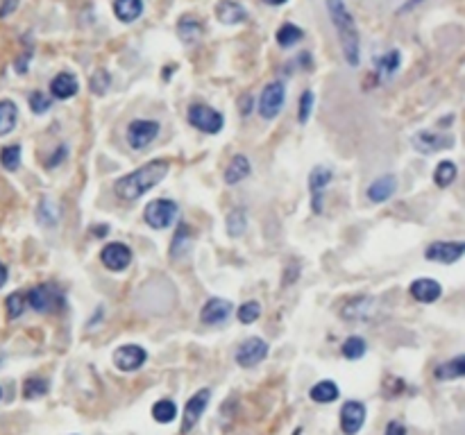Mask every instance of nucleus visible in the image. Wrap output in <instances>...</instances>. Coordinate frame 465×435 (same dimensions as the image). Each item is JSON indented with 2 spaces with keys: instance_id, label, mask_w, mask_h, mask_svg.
<instances>
[{
  "instance_id": "nucleus-1",
  "label": "nucleus",
  "mask_w": 465,
  "mask_h": 435,
  "mask_svg": "<svg viewBox=\"0 0 465 435\" xmlns=\"http://www.w3.org/2000/svg\"><path fill=\"white\" fill-rule=\"evenodd\" d=\"M168 164L166 161H148L145 166L132 170L130 175L120 177L114 184V193L125 202H134L143 197L148 191H152L155 186L168 175Z\"/></svg>"
},
{
  "instance_id": "nucleus-2",
  "label": "nucleus",
  "mask_w": 465,
  "mask_h": 435,
  "mask_svg": "<svg viewBox=\"0 0 465 435\" xmlns=\"http://www.w3.org/2000/svg\"><path fill=\"white\" fill-rule=\"evenodd\" d=\"M327 11L336 28L340 51L345 55V61L350 66H357L361 59L359 57V34H357V26H354L350 9L345 7L343 0H327Z\"/></svg>"
},
{
  "instance_id": "nucleus-3",
  "label": "nucleus",
  "mask_w": 465,
  "mask_h": 435,
  "mask_svg": "<svg viewBox=\"0 0 465 435\" xmlns=\"http://www.w3.org/2000/svg\"><path fill=\"white\" fill-rule=\"evenodd\" d=\"M177 214H179L177 202L162 197V200H152L143 209V220H145V225L152 229H168L175 222Z\"/></svg>"
},
{
  "instance_id": "nucleus-4",
  "label": "nucleus",
  "mask_w": 465,
  "mask_h": 435,
  "mask_svg": "<svg viewBox=\"0 0 465 435\" xmlns=\"http://www.w3.org/2000/svg\"><path fill=\"white\" fill-rule=\"evenodd\" d=\"M26 302L30 304V308L36 310V313H51V310L62 306V290L53 283L34 285V288L28 293Z\"/></svg>"
},
{
  "instance_id": "nucleus-5",
  "label": "nucleus",
  "mask_w": 465,
  "mask_h": 435,
  "mask_svg": "<svg viewBox=\"0 0 465 435\" xmlns=\"http://www.w3.org/2000/svg\"><path fill=\"white\" fill-rule=\"evenodd\" d=\"M284 100H286V86L284 82H271L263 86L261 91V98H259V114L261 118L266 120H275L279 116L281 107H284Z\"/></svg>"
},
{
  "instance_id": "nucleus-6",
  "label": "nucleus",
  "mask_w": 465,
  "mask_h": 435,
  "mask_svg": "<svg viewBox=\"0 0 465 435\" xmlns=\"http://www.w3.org/2000/svg\"><path fill=\"white\" fill-rule=\"evenodd\" d=\"M189 122L193 127H198L204 134H218L225 127V118L220 111L207 107V105H191L189 114H187Z\"/></svg>"
},
{
  "instance_id": "nucleus-7",
  "label": "nucleus",
  "mask_w": 465,
  "mask_h": 435,
  "mask_svg": "<svg viewBox=\"0 0 465 435\" xmlns=\"http://www.w3.org/2000/svg\"><path fill=\"white\" fill-rule=\"evenodd\" d=\"M209 399H211V390H198L195 392L191 399L187 402L184 406V417H182V426H179V433L182 435H189L195 426H198V421L202 417V413L207 410V406H209Z\"/></svg>"
},
{
  "instance_id": "nucleus-8",
  "label": "nucleus",
  "mask_w": 465,
  "mask_h": 435,
  "mask_svg": "<svg viewBox=\"0 0 465 435\" xmlns=\"http://www.w3.org/2000/svg\"><path fill=\"white\" fill-rule=\"evenodd\" d=\"M268 356V342L259 335H252L246 342L239 345L236 350V363L241 367H256L261 363V360Z\"/></svg>"
},
{
  "instance_id": "nucleus-9",
  "label": "nucleus",
  "mask_w": 465,
  "mask_h": 435,
  "mask_svg": "<svg viewBox=\"0 0 465 435\" xmlns=\"http://www.w3.org/2000/svg\"><path fill=\"white\" fill-rule=\"evenodd\" d=\"M159 134V122L155 120H132L130 127H127V143L134 147V150H143L148 147Z\"/></svg>"
},
{
  "instance_id": "nucleus-10",
  "label": "nucleus",
  "mask_w": 465,
  "mask_h": 435,
  "mask_svg": "<svg viewBox=\"0 0 465 435\" xmlns=\"http://www.w3.org/2000/svg\"><path fill=\"white\" fill-rule=\"evenodd\" d=\"M463 254H465V243H461V241H449V243L438 241V243H432L429 247H427L424 258L449 266V263H456Z\"/></svg>"
},
{
  "instance_id": "nucleus-11",
  "label": "nucleus",
  "mask_w": 465,
  "mask_h": 435,
  "mask_svg": "<svg viewBox=\"0 0 465 435\" xmlns=\"http://www.w3.org/2000/svg\"><path fill=\"white\" fill-rule=\"evenodd\" d=\"M100 261L107 270L112 272H123L130 268L132 263V250L125 245V243H109L103 247L100 252Z\"/></svg>"
},
{
  "instance_id": "nucleus-12",
  "label": "nucleus",
  "mask_w": 465,
  "mask_h": 435,
  "mask_svg": "<svg viewBox=\"0 0 465 435\" xmlns=\"http://www.w3.org/2000/svg\"><path fill=\"white\" fill-rule=\"evenodd\" d=\"M148 360V352L139 345H123L114 352V365L120 372H137Z\"/></svg>"
},
{
  "instance_id": "nucleus-13",
  "label": "nucleus",
  "mask_w": 465,
  "mask_h": 435,
  "mask_svg": "<svg viewBox=\"0 0 465 435\" xmlns=\"http://www.w3.org/2000/svg\"><path fill=\"white\" fill-rule=\"evenodd\" d=\"M334 172L332 168L327 166H315L309 175V191H311V206H313V214H323V191L332 182Z\"/></svg>"
},
{
  "instance_id": "nucleus-14",
  "label": "nucleus",
  "mask_w": 465,
  "mask_h": 435,
  "mask_svg": "<svg viewBox=\"0 0 465 435\" xmlns=\"http://www.w3.org/2000/svg\"><path fill=\"white\" fill-rule=\"evenodd\" d=\"M365 424V406L361 402H345L340 408V429L345 435H357Z\"/></svg>"
},
{
  "instance_id": "nucleus-15",
  "label": "nucleus",
  "mask_w": 465,
  "mask_h": 435,
  "mask_svg": "<svg viewBox=\"0 0 465 435\" xmlns=\"http://www.w3.org/2000/svg\"><path fill=\"white\" fill-rule=\"evenodd\" d=\"M413 147L418 152L422 154H434L438 150H445V147H451V143H454V139L447 134H436V132H418V134H413V139H411Z\"/></svg>"
},
{
  "instance_id": "nucleus-16",
  "label": "nucleus",
  "mask_w": 465,
  "mask_h": 435,
  "mask_svg": "<svg viewBox=\"0 0 465 435\" xmlns=\"http://www.w3.org/2000/svg\"><path fill=\"white\" fill-rule=\"evenodd\" d=\"M231 302L229 300H223V297H211L209 302H207L200 310V322L202 325H223V322L229 318L231 313Z\"/></svg>"
},
{
  "instance_id": "nucleus-17",
  "label": "nucleus",
  "mask_w": 465,
  "mask_h": 435,
  "mask_svg": "<svg viewBox=\"0 0 465 435\" xmlns=\"http://www.w3.org/2000/svg\"><path fill=\"white\" fill-rule=\"evenodd\" d=\"M372 313H375V297H368V295L354 297V300H350L345 306L340 308V318L350 320V322L368 320Z\"/></svg>"
},
{
  "instance_id": "nucleus-18",
  "label": "nucleus",
  "mask_w": 465,
  "mask_h": 435,
  "mask_svg": "<svg viewBox=\"0 0 465 435\" xmlns=\"http://www.w3.org/2000/svg\"><path fill=\"white\" fill-rule=\"evenodd\" d=\"M411 297L415 302L420 304H432L436 302L440 295H443V288H440V283L436 279H415L409 288Z\"/></svg>"
},
{
  "instance_id": "nucleus-19",
  "label": "nucleus",
  "mask_w": 465,
  "mask_h": 435,
  "mask_svg": "<svg viewBox=\"0 0 465 435\" xmlns=\"http://www.w3.org/2000/svg\"><path fill=\"white\" fill-rule=\"evenodd\" d=\"M216 19L225 23V26H239V23L248 19V11L236 0H220L216 5Z\"/></svg>"
},
{
  "instance_id": "nucleus-20",
  "label": "nucleus",
  "mask_w": 465,
  "mask_h": 435,
  "mask_svg": "<svg viewBox=\"0 0 465 435\" xmlns=\"http://www.w3.org/2000/svg\"><path fill=\"white\" fill-rule=\"evenodd\" d=\"M78 91H80V82L73 73H59V75L51 82V93L57 100H70Z\"/></svg>"
},
{
  "instance_id": "nucleus-21",
  "label": "nucleus",
  "mask_w": 465,
  "mask_h": 435,
  "mask_svg": "<svg viewBox=\"0 0 465 435\" xmlns=\"http://www.w3.org/2000/svg\"><path fill=\"white\" fill-rule=\"evenodd\" d=\"M395 189H397L395 177L393 175H382L368 186V200L375 202V204H382V202L390 200V195L395 193Z\"/></svg>"
},
{
  "instance_id": "nucleus-22",
  "label": "nucleus",
  "mask_w": 465,
  "mask_h": 435,
  "mask_svg": "<svg viewBox=\"0 0 465 435\" xmlns=\"http://www.w3.org/2000/svg\"><path fill=\"white\" fill-rule=\"evenodd\" d=\"M250 172H252L250 159L246 154H234V157H231V161H229L227 170H225V184L227 186H234V184L246 179Z\"/></svg>"
},
{
  "instance_id": "nucleus-23",
  "label": "nucleus",
  "mask_w": 465,
  "mask_h": 435,
  "mask_svg": "<svg viewBox=\"0 0 465 435\" xmlns=\"http://www.w3.org/2000/svg\"><path fill=\"white\" fill-rule=\"evenodd\" d=\"M114 14L123 23H134L143 14V0H114Z\"/></svg>"
},
{
  "instance_id": "nucleus-24",
  "label": "nucleus",
  "mask_w": 465,
  "mask_h": 435,
  "mask_svg": "<svg viewBox=\"0 0 465 435\" xmlns=\"http://www.w3.org/2000/svg\"><path fill=\"white\" fill-rule=\"evenodd\" d=\"M177 34L187 46L198 43L200 36H202V23L198 19H193V16H182L179 23H177Z\"/></svg>"
},
{
  "instance_id": "nucleus-25",
  "label": "nucleus",
  "mask_w": 465,
  "mask_h": 435,
  "mask_svg": "<svg viewBox=\"0 0 465 435\" xmlns=\"http://www.w3.org/2000/svg\"><path fill=\"white\" fill-rule=\"evenodd\" d=\"M436 379L438 381H454L465 377V356H456L454 360H447V363L436 367Z\"/></svg>"
},
{
  "instance_id": "nucleus-26",
  "label": "nucleus",
  "mask_w": 465,
  "mask_h": 435,
  "mask_svg": "<svg viewBox=\"0 0 465 435\" xmlns=\"http://www.w3.org/2000/svg\"><path fill=\"white\" fill-rule=\"evenodd\" d=\"M309 394H311V399H313L315 404H332V402L338 399L340 390H338V385H336L334 381L325 379V381H320V383H315Z\"/></svg>"
},
{
  "instance_id": "nucleus-27",
  "label": "nucleus",
  "mask_w": 465,
  "mask_h": 435,
  "mask_svg": "<svg viewBox=\"0 0 465 435\" xmlns=\"http://www.w3.org/2000/svg\"><path fill=\"white\" fill-rule=\"evenodd\" d=\"M19 122V109L11 100H0V136H7Z\"/></svg>"
},
{
  "instance_id": "nucleus-28",
  "label": "nucleus",
  "mask_w": 465,
  "mask_h": 435,
  "mask_svg": "<svg viewBox=\"0 0 465 435\" xmlns=\"http://www.w3.org/2000/svg\"><path fill=\"white\" fill-rule=\"evenodd\" d=\"M459 170H456V164L454 161H440L436 166V172H434V182L438 189H447V186L456 179Z\"/></svg>"
},
{
  "instance_id": "nucleus-29",
  "label": "nucleus",
  "mask_w": 465,
  "mask_h": 435,
  "mask_svg": "<svg viewBox=\"0 0 465 435\" xmlns=\"http://www.w3.org/2000/svg\"><path fill=\"white\" fill-rule=\"evenodd\" d=\"M375 66H377V75L382 78V80L390 78L399 68V53L397 51H390V53H386L382 57H377Z\"/></svg>"
},
{
  "instance_id": "nucleus-30",
  "label": "nucleus",
  "mask_w": 465,
  "mask_h": 435,
  "mask_svg": "<svg viewBox=\"0 0 465 435\" xmlns=\"http://www.w3.org/2000/svg\"><path fill=\"white\" fill-rule=\"evenodd\" d=\"M302 36H304V32L298 26H293V23H284V26L277 30V43L281 48H293L296 43L302 41Z\"/></svg>"
},
{
  "instance_id": "nucleus-31",
  "label": "nucleus",
  "mask_w": 465,
  "mask_h": 435,
  "mask_svg": "<svg viewBox=\"0 0 465 435\" xmlns=\"http://www.w3.org/2000/svg\"><path fill=\"white\" fill-rule=\"evenodd\" d=\"M365 350H368V345H365V340L361 338V335H350V338L343 342L340 347V352L343 356H345L348 360H359L365 356Z\"/></svg>"
},
{
  "instance_id": "nucleus-32",
  "label": "nucleus",
  "mask_w": 465,
  "mask_h": 435,
  "mask_svg": "<svg viewBox=\"0 0 465 435\" xmlns=\"http://www.w3.org/2000/svg\"><path fill=\"white\" fill-rule=\"evenodd\" d=\"M152 417L159 421V424H170V421L177 417V406H175V402L159 399V402L152 406Z\"/></svg>"
},
{
  "instance_id": "nucleus-33",
  "label": "nucleus",
  "mask_w": 465,
  "mask_h": 435,
  "mask_svg": "<svg viewBox=\"0 0 465 435\" xmlns=\"http://www.w3.org/2000/svg\"><path fill=\"white\" fill-rule=\"evenodd\" d=\"M246 227H248V214H246V209L229 211V216H227V231H229V236L239 239V236H243V231H246Z\"/></svg>"
},
{
  "instance_id": "nucleus-34",
  "label": "nucleus",
  "mask_w": 465,
  "mask_h": 435,
  "mask_svg": "<svg viewBox=\"0 0 465 435\" xmlns=\"http://www.w3.org/2000/svg\"><path fill=\"white\" fill-rule=\"evenodd\" d=\"M48 390H51V385H48L46 379H39V377H32L28 379L26 383H23V397L30 402V399H39V397L48 394Z\"/></svg>"
},
{
  "instance_id": "nucleus-35",
  "label": "nucleus",
  "mask_w": 465,
  "mask_h": 435,
  "mask_svg": "<svg viewBox=\"0 0 465 435\" xmlns=\"http://www.w3.org/2000/svg\"><path fill=\"white\" fill-rule=\"evenodd\" d=\"M0 164H3L5 170L16 172L21 166V145H7L0 150Z\"/></svg>"
},
{
  "instance_id": "nucleus-36",
  "label": "nucleus",
  "mask_w": 465,
  "mask_h": 435,
  "mask_svg": "<svg viewBox=\"0 0 465 435\" xmlns=\"http://www.w3.org/2000/svg\"><path fill=\"white\" fill-rule=\"evenodd\" d=\"M261 315V304L259 302H246V304H241L236 308V318L241 325H252V322H256Z\"/></svg>"
},
{
  "instance_id": "nucleus-37",
  "label": "nucleus",
  "mask_w": 465,
  "mask_h": 435,
  "mask_svg": "<svg viewBox=\"0 0 465 435\" xmlns=\"http://www.w3.org/2000/svg\"><path fill=\"white\" fill-rule=\"evenodd\" d=\"M189 245H191V234H189V227L187 225H179L177 229V236L173 239V245H170V254L175 256H182L187 250H189Z\"/></svg>"
},
{
  "instance_id": "nucleus-38",
  "label": "nucleus",
  "mask_w": 465,
  "mask_h": 435,
  "mask_svg": "<svg viewBox=\"0 0 465 435\" xmlns=\"http://www.w3.org/2000/svg\"><path fill=\"white\" fill-rule=\"evenodd\" d=\"M26 295L23 293H11L9 297H7V302H5V306H7V318L9 320H16V318H21L23 315V310H26Z\"/></svg>"
},
{
  "instance_id": "nucleus-39",
  "label": "nucleus",
  "mask_w": 465,
  "mask_h": 435,
  "mask_svg": "<svg viewBox=\"0 0 465 435\" xmlns=\"http://www.w3.org/2000/svg\"><path fill=\"white\" fill-rule=\"evenodd\" d=\"M28 103H30V109L34 111V114H46V111L53 107V100L43 91H32Z\"/></svg>"
},
{
  "instance_id": "nucleus-40",
  "label": "nucleus",
  "mask_w": 465,
  "mask_h": 435,
  "mask_svg": "<svg viewBox=\"0 0 465 435\" xmlns=\"http://www.w3.org/2000/svg\"><path fill=\"white\" fill-rule=\"evenodd\" d=\"M313 100H315V95H313V91H304L302 95H300V109H298V120L302 122H307L309 120V116H311V111H313Z\"/></svg>"
},
{
  "instance_id": "nucleus-41",
  "label": "nucleus",
  "mask_w": 465,
  "mask_h": 435,
  "mask_svg": "<svg viewBox=\"0 0 465 435\" xmlns=\"http://www.w3.org/2000/svg\"><path fill=\"white\" fill-rule=\"evenodd\" d=\"M109 82H112V78H109L107 70H95L93 78H91V91H93V93H105L107 86H109Z\"/></svg>"
},
{
  "instance_id": "nucleus-42",
  "label": "nucleus",
  "mask_w": 465,
  "mask_h": 435,
  "mask_svg": "<svg viewBox=\"0 0 465 435\" xmlns=\"http://www.w3.org/2000/svg\"><path fill=\"white\" fill-rule=\"evenodd\" d=\"M384 435H407V429H404L402 421H388Z\"/></svg>"
},
{
  "instance_id": "nucleus-43",
  "label": "nucleus",
  "mask_w": 465,
  "mask_h": 435,
  "mask_svg": "<svg viewBox=\"0 0 465 435\" xmlns=\"http://www.w3.org/2000/svg\"><path fill=\"white\" fill-rule=\"evenodd\" d=\"M16 7H19V0H3V5H0V19L9 16Z\"/></svg>"
},
{
  "instance_id": "nucleus-44",
  "label": "nucleus",
  "mask_w": 465,
  "mask_h": 435,
  "mask_svg": "<svg viewBox=\"0 0 465 435\" xmlns=\"http://www.w3.org/2000/svg\"><path fill=\"white\" fill-rule=\"evenodd\" d=\"M250 111H252V98L243 95L241 98V116H250Z\"/></svg>"
},
{
  "instance_id": "nucleus-45",
  "label": "nucleus",
  "mask_w": 465,
  "mask_h": 435,
  "mask_svg": "<svg viewBox=\"0 0 465 435\" xmlns=\"http://www.w3.org/2000/svg\"><path fill=\"white\" fill-rule=\"evenodd\" d=\"M7 277H9L7 275V266L3 263V261H0V288H3V285L7 283Z\"/></svg>"
},
{
  "instance_id": "nucleus-46",
  "label": "nucleus",
  "mask_w": 465,
  "mask_h": 435,
  "mask_svg": "<svg viewBox=\"0 0 465 435\" xmlns=\"http://www.w3.org/2000/svg\"><path fill=\"white\" fill-rule=\"evenodd\" d=\"M420 3H422V0H409V3L402 7V11H407V9H413L415 5H420Z\"/></svg>"
},
{
  "instance_id": "nucleus-47",
  "label": "nucleus",
  "mask_w": 465,
  "mask_h": 435,
  "mask_svg": "<svg viewBox=\"0 0 465 435\" xmlns=\"http://www.w3.org/2000/svg\"><path fill=\"white\" fill-rule=\"evenodd\" d=\"M266 5H286L288 0H263Z\"/></svg>"
},
{
  "instance_id": "nucleus-48",
  "label": "nucleus",
  "mask_w": 465,
  "mask_h": 435,
  "mask_svg": "<svg viewBox=\"0 0 465 435\" xmlns=\"http://www.w3.org/2000/svg\"><path fill=\"white\" fill-rule=\"evenodd\" d=\"M0 399H3V388H0Z\"/></svg>"
}]
</instances>
